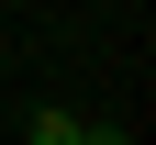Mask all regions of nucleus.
Returning <instances> with one entry per match:
<instances>
[{
	"label": "nucleus",
	"instance_id": "f257e3e1",
	"mask_svg": "<svg viewBox=\"0 0 156 145\" xmlns=\"http://www.w3.org/2000/svg\"><path fill=\"white\" fill-rule=\"evenodd\" d=\"M34 145H78V112H34Z\"/></svg>",
	"mask_w": 156,
	"mask_h": 145
},
{
	"label": "nucleus",
	"instance_id": "f03ea898",
	"mask_svg": "<svg viewBox=\"0 0 156 145\" xmlns=\"http://www.w3.org/2000/svg\"><path fill=\"white\" fill-rule=\"evenodd\" d=\"M78 145H134V134H123V123H78Z\"/></svg>",
	"mask_w": 156,
	"mask_h": 145
}]
</instances>
